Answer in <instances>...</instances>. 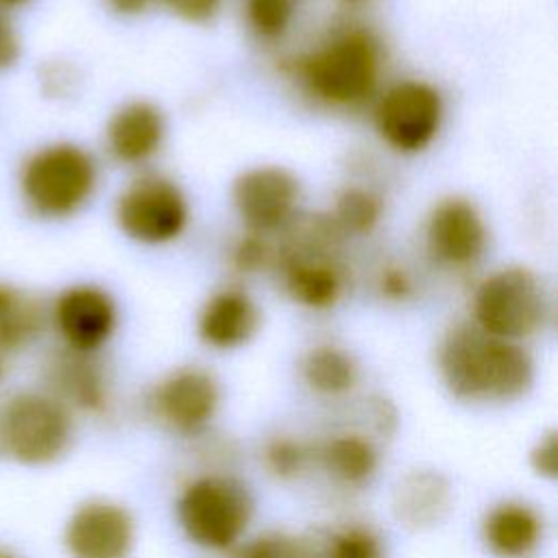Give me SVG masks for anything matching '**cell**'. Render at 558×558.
Listing matches in <instances>:
<instances>
[{
    "label": "cell",
    "mask_w": 558,
    "mask_h": 558,
    "mask_svg": "<svg viewBox=\"0 0 558 558\" xmlns=\"http://www.w3.org/2000/svg\"><path fill=\"white\" fill-rule=\"evenodd\" d=\"M44 325V305L26 290L0 281V355L28 347Z\"/></svg>",
    "instance_id": "19"
},
{
    "label": "cell",
    "mask_w": 558,
    "mask_h": 558,
    "mask_svg": "<svg viewBox=\"0 0 558 558\" xmlns=\"http://www.w3.org/2000/svg\"><path fill=\"white\" fill-rule=\"evenodd\" d=\"M174 15L187 20V22H207L211 20L220 7L222 0H161Z\"/></svg>",
    "instance_id": "30"
},
{
    "label": "cell",
    "mask_w": 558,
    "mask_h": 558,
    "mask_svg": "<svg viewBox=\"0 0 558 558\" xmlns=\"http://www.w3.org/2000/svg\"><path fill=\"white\" fill-rule=\"evenodd\" d=\"M52 320L68 349L96 353L116 331L118 307L109 292L83 283L57 296Z\"/></svg>",
    "instance_id": "12"
},
{
    "label": "cell",
    "mask_w": 558,
    "mask_h": 558,
    "mask_svg": "<svg viewBox=\"0 0 558 558\" xmlns=\"http://www.w3.org/2000/svg\"><path fill=\"white\" fill-rule=\"evenodd\" d=\"M379 292L390 301H405L414 292L412 277L401 266H386L379 272Z\"/></svg>",
    "instance_id": "28"
},
{
    "label": "cell",
    "mask_w": 558,
    "mask_h": 558,
    "mask_svg": "<svg viewBox=\"0 0 558 558\" xmlns=\"http://www.w3.org/2000/svg\"><path fill=\"white\" fill-rule=\"evenodd\" d=\"M440 122V94L423 81H401L392 85L375 107V126L381 140L399 153L427 148Z\"/></svg>",
    "instance_id": "8"
},
{
    "label": "cell",
    "mask_w": 558,
    "mask_h": 558,
    "mask_svg": "<svg viewBox=\"0 0 558 558\" xmlns=\"http://www.w3.org/2000/svg\"><path fill=\"white\" fill-rule=\"evenodd\" d=\"M486 547L499 558H523L541 541L543 521L538 512L521 501H504L488 510L482 525Z\"/></svg>",
    "instance_id": "17"
},
{
    "label": "cell",
    "mask_w": 558,
    "mask_h": 558,
    "mask_svg": "<svg viewBox=\"0 0 558 558\" xmlns=\"http://www.w3.org/2000/svg\"><path fill=\"white\" fill-rule=\"evenodd\" d=\"M427 248L447 266H471L486 248V225L473 203L447 198L434 207L427 220Z\"/></svg>",
    "instance_id": "13"
},
{
    "label": "cell",
    "mask_w": 558,
    "mask_h": 558,
    "mask_svg": "<svg viewBox=\"0 0 558 558\" xmlns=\"http://www.w3.org/2000/svg\"><path fill=\"white\" fill-rule=\"evenodd\" d=\"M120 15H137L144 13L153 0H105Z\"/></svg>",
    "instance_id": "32"
},
{
    "label": "cell",
    "mask_w": 558,
    "mask_h": 558,
    "mask_svg": "<svg viewBox=\"0 0 558 558\" xmlns=\"http://www.w3.org/2000/svg\"><path fill=\"white\" fill-rule=\"evenodd\" d=\"M17 57H20L17 33L9 22V17L4 15V11H0V70L13 65Z\"/></svg>",
    "instance_id": "31"
},
{
    "label": "cell",
    "mask_w": 558,
    "mask_h": 558,
    "mask_svg": "<svg viewBox=\"0 0 558 558\" xmlns=\"http://www.w3.org/2000/svg\"><path fill=\"white\" fill-rule=\"evenodd\" d=\"M451 508L447 480L434 471L405 475L395 490V510L401 521L414 527L438 523Z\"/></svg>",
    "instance_id": "18"
},
{
    "label": "cell",
    "mask_w": 558,
    "mask_h": 558,
    "mask_svg": "<svg viewBox=\"0 0 558 558\" xmlns=\"http://www.w3.org/2000/svg\"><path fill=\"white\" fill-rule=\"evenodd\" d=\"M28 0H0V11H7V9H17L22 4H26Z\"/></svg>",
    "instance_id": "33"
},
{
    "label": "cell",
    "mask_w": 558,
    "mask_h": 558,
    "mask_svg": "<svg viewBox=\"0 0 558 558\" xmlns=\"http://www.w3.org/2000/svg\"><path fill=\"white\" fill-rule=\"evenodd\" d=\"M233 205L253 233L281 229L299 203V181L279 166H257L233 183Z\"/></svg>",
    "instance_id": "9"
},
{
    "label": "cell",
    "mask_w": 558,
    "mask_h": 558,
    "mask_svg": "<svg viewBox=\"0 0 558 558\" xmlns=\"http://www.w3.org/2000/svg\"><path fill=\"white\" fill-rule=\"evenodd\" d=\"M248 488L229 475H201L179 495L177 519L185 536L207 549H229L253 519Z\"/></svg>",
    "instance_id": "3"
},
{
    "label": "cell",
    "mask_w": 558,
    "mask_h": 558,
    "mask_svg": "<svg viewBox=\"0 0 558 558\" xmlns=\"http://www.w3.org/2000/svg\"><path fill=\"white\" fill-rule=\"evenodd\" d=\"M220 386L209 371L185 366L170 373L153 392L157 418L179 434L201 432L218 412Z\"/></svg>",
    "instance_id": "11"
},
{
    "label": "cell",
    "mask_w": 558,
    "mask_h": 558,
    "mask_svg": "<svg viewBox=\"0 0 558 558\" xmlns=\"http://www.w3.org/2000/svg\"><path fill=\"white\" fill-rule=\"evenodd\" d=\"M318 460L336 482L362 486L375 475L379 453L375 445L360 434H338L320 447Z\"/></svg>",
    "instance_id": "20"
},
{
    "label": "cell",
    "mask_w": 558,
    "mask_h": 558,
    "mask_svg": "<svg viewBox=\"0 0 558 558\" xmlns=\"http://www.w3.org/2000/svg\"><path fill=\"white\" fill-rule=\"evenodd\" d=\"M26 203L44 218H68L96 187V163L76 144H50L33 153L20 174Z\"/></svg>",
    "instance_id": "4"
},
{
    "label": "cell",
    "mask_w": 558,
    "mask_h": 558,
    "mask_svg": "<svg viewBox=\"0 0 558 558\" xmlns=\"http://www.w3.org/2000/svg\"><path fill=\"white\" fill-rule=\"evenodd\" d=\"M259 327L255 301L235 288L220 290L207 299L198 314V336L214 349H235L246 344Z\"/></svg>",
    "instance_id": "15"
},
{
    "label": "cell",
    "mask_w": 558,
    "mask_h": 558,
    "mask_svg": "<svg viewBox=\"0 0 558 558\" xmlns=\"http://www.w3.org/2000/svg\"><path fill=\"white\" fill-rule=\"evenodd\" d=\"M166 135L161 111L144 100L118 109L107 124V146L122 163H142L153 157Z\"/></svg>",
    "instance_id": "16"
},
{
    "label": "cell",
    "mask_w": 558,
    "mask_h": 558,
    "mask_svg": "<svg viewBox=\"0 0 558 558\" xmlns=\"http://www.w3.org/2000/svg\"><path fill=\"white\" fill-rule=\"evenodd\" d=\"M438 371L447 390L471 403L514 401L534 384V360L510 340L473 325H456L438 349Z\"/></svg>",
    "instance_id": "1"
},
{
    "label": "cell",
    "mask_w": 558,
    "mask_h": 558,
    "mask_svg": "<svg viewBox=\"0 0 558 558\" xmlns=\"http://www.w3.org/2000/svg\"><path fill=\"white\" fill-rule=\"evenodd\" d=\"M63 541L72 558H126L135 541V521L124 506L92 499L72 512Z\"/></svg>",
    "instance_id": "10"
},
{
    "label": "cell",
    "mask_w": 558,
    "mask_h": 558,
    "mask_svg": "<svg viewBox=\"0 0 558 558\" xmlns=\"http://www.w3.org/2000/svg\"><path fill=\"white\" fill-rule=\"evenodd\" d=\"M301 375L314 392L325 397H338L355 386L357 364L340 347L318 344L303 355Z\"/></svg>",
    "instance_id": "21"
},
{
    "label": "cell",
    "mask_w": 558,
    "mask_h": 558,
    "mask_svg": "<svg viewBox=\"0 0 558 558\" xmlns=\"http://www.w3.org/2000/svg\"><path fill=\"white\" fill-rule=\"evenodd\" d=\"M381 218V201L371 190L344 187L333 203L329 220L342 235H364Z\"/></svg>",
    "instance_id": "22"
},
{
    "label": "cell",
    "mask_w": 558,
    "mask_h": 558,
    "mask_svg": "<svg viewBox=\"0 0 558 558\" xmlns=\"http://www.w3.org/2000/svg\"><path fill=\"white\" fill-rule=\"evenodd\" d=\"M473 316L482 331L519 342L543 327L547 296L532 270L521 266L501 268L477 286Z\"/></svg>",
    "instance_id": "5"
},
{
    "label": "cell",
    "mask_w": 558,
    "mask_h": 558,
    "mask_svg": "<svg viewBox=\"0 0 558 558\" xmlns=\"http://www.w3.org/2000/svg\"><path fill=\"white\" fill-rule=\"evenodd\" d=\"M0 558H15V556H11L9 551H2V549H0Z\"/></svg>",
    "instance_id": "34"
},
{
    "label": "cell",
    "mask_w": 558,
    "mask_h": 558,
    "mask_svg": "<svg viewBox=\"0 0 558 558\" xmlns=\"http://www.w3.org/2000/svg\"><path fill=\"white\" fill-rule=\"evenodd\" d=\"M0 377H2V355H0Z\"/></svg>",
    "instance_id": "35"
},
{
    "label": "cell",
    "mask_w": 558,
    "mask_h": 558,
    "mask_svg": "<svg viewBox=\"0 0 558 558\" xmlns=\"http://www.w3.org/2000/svg\"><path fill=\"white\" fill-rule=\"evenodd\" d=\"M530 462L534 466V471L543 477H556V469H558V438L556 432H547L536 447L530 453Z\"/></svg>",
    "instance_id": "29"
},
{
    "label": "cell",
    "mask_w": 558,
    "mask_h": 558,
    "mask_svg": "<svg viewBox=\"0 0 558 558\" xmlns=\"http://www.w3.org/2000/svg\"><path fill=\"white\" fill-rule=\"evenodd\" d=\"M272 257V251L268 246V242L264 240L262 233H248L244 235L235 246H233V253H231V262L233 266L240 270V272H259L268 259Z\"/></svg>",
    "instance_id": "27"
},
{
    "label": "cell",
    "mask_w": 558,
    "mask_h": 558,
    "mask_svg": "<svg viewBox=\"0 0 558 558\" xmlns=\"http://www.w3.org/2000/svg\"><path fill=\"white\" fill-rule=\"evenodd\" d=\"M381 54L368 31H344L299 59V76L307 92L336 107H353L373 96Z\"/></svg>",
    "instance_id": "2"
},
{
    "label": "cell",
    "mask_w": 558,
    "mask_h": 558,
    "mask_svg": "<svg viewBox=\"0 0 558 558\" xmlns=\"http://www.w3.org/2000/svg\"><path fill=\"white\" fill-rule=\"evenodd\" d=\"M318 558H384V547L373 530L349 525L329 534L327 541L318 545Z\"/></svg>",
    "instance_id": "23"
},
{
    "label": "cell",
    "mask_w": 558,
    "mask_h": 558,
    "mask_svg": "<svg viewBox=\"0 0 558 558\" xmlns=\"http://www.w3.org/2000/svg\"><path fill=\"white\" fill-rule=\"evenodd\" d=\"M244 7L251 28L264 39H277L288 31L296 0H246Z\"/></svg>",
    "instance_id": "25"
},
{
    "label": "cell",
    "mask_w": 558,
    "mask_h": 558,
    "mask_svg": "<svg viewBox=\"0 0 558 558\" xmlns=\"http://www.w3.org/2000/svg\"><path fill=\"white\" fill-rule=\"evenodd\" d=\"M48 384L52 397L65 408L74 405L83 412H102L109 401V386L100 362L94 353L63 349L48 362Z\"/></svg>",
    "instance_id": "14"
},
{
    "label": "cell",
    "mask_w": 558,
    "mask_h": 558,
    "mask_svg": "<svg viewBox=\"0 0 558 558\" xmlns=\"http://www.w3.org/2000/svg\"><path fill=\"white\" fill-rule=\"evenodd\" d=\"M238 558H318V545L303 536L268 532L246 543Z\"/></svg>",
    "instance_id": "24"
},
{
    "label": "cell",
    "mask_w": 558,
    "mask_h": 558,
    "mask_svg": "<svg viewBox=\"0 0 558 558\" xmlns=\"http://www.w3.org/2000/svg\"><path fill=\"white\" fill-rule=\"evenodd\" d=\"M68 408L44 392H17L0 412L4 451L22 464H48L65 453L72 440Z\"/></svg>",
    "instance_id": "6"
},
{
    "label": "cell",
    "mask_w": 558,
    "mask_h": 558,
    "mask_svg": "<svg viewBox=\"0 0 558 558\" xmlns=\"http://www.w3.org/2000/svg\"><path fill=\"white\" fill-rule=\"evenodd\" d=\"M116 220L131 240L163 244L185 229L187 201L172 181L155 174L142 177L120 194Z\"/></svg>",
    "instance_id": "7"
},
{
    "label": "cell",
    "mask_w": 558,
    "mask_h": 558,
    "mask_svg": "<svg viewBox=\"0 0 558 558\" xmlns=\"http://www.w3.org/2000/svg\"><path fill=\"white\" fill-rule=\"evenodd\" d=\"M310 449L294 438L279 436L272 438L264 449V462L268 471L281 480H292L301 475V471L307 466Z\"/></svg>",
    "instance_id": "26"
}]
</instances>
